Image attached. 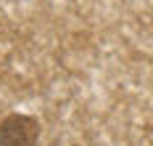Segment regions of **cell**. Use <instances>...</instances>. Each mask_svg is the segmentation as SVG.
Masks as SVG:
<instances>
[{
  "label": "cell",
  "mask_w": 153,
  "mask_h": 146,
  "mask_svg": "<svg viewBox=\"0 0 153 146\" xmlns=\"http://www.w3.org/2000/svg\"><path fill=\"white\" fill-rule=\"evenodd\" d=\"M40 122L32 114H8L0 120V146H37Z\"/></svg>",
  "instance_id": "6da1fadb"
}]
</instances>
